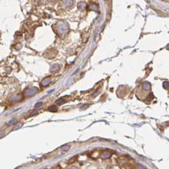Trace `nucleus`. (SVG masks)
Here are the masks:
<instances>
[{"label": "nucleus", "mask_w": 169, "mask_h": 169, "mask_svg": "<svg viewBox=\"0 0 169 169\" xmlns=\"http://www.w3.org/2000/svg\"><path fill=\"white\" fill-rule=\"evenodd\" d=\"M69 146H64L63 147V148H62V150L63 151H68V150H69Z\"/></svg>", "instance_id": "obj_2"}, {"label": "nucleus", "mask_w": 169, "mask_h": 169, "mask_svg": "<svg viewBox=\"0 0 169 169\" xmlns=\"http://www.w3.org/2000/svg\"><path fill=\"white\" fill-rule=\"evenodd\" d=\"M144 168L143 166H142L141 165H139V164H136L135 166H134V169H144Z\"/></svg>", "instance_id": "obj_1"}]
</instances>
